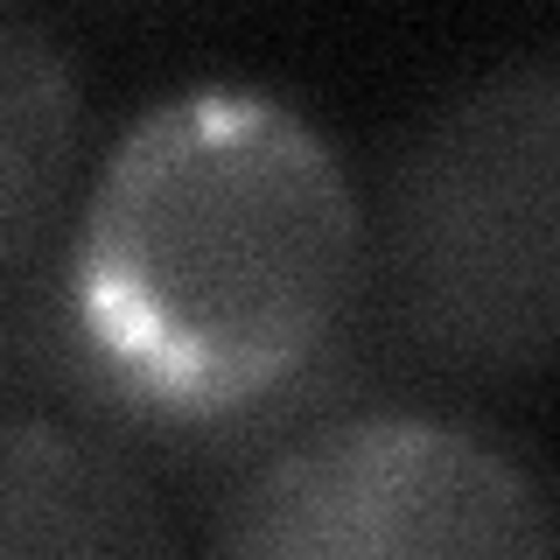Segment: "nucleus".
I'll return each mask as SVG.
<instances>
[{"mask_svg": "<svg viewBox=\"0 0 560 560\" xmlns=\"http://www.w3.org/2000/svg\"><path fill=\"white\" fill-rule=\"evenodd\" d=\"M372 288L434 372H560V57L498 63L407 127L372 210Z\"/></svg>", "mask_w": 560, "mask_h": 560, "instance_id": "2", "label": "nucleus"}, {"mask_svg": "<svg viewBox=\"0 0 560 560\" xmlns=\"http://www.w3.org/2000/svg\"><path fill=\"white\" fill-rule=\"evenodd\" d=\"M78 78L63 43L22 0L0 14V267L22 294L49 224H57L70 162H78Z\"/></svg>", "mask_w": 560, "mask_h": 560, "instance_id": "5", "label": "nucleus"}, {"mask_svg": "<svg viewBox=\"0 0 560 560\" xmlns=\"http://www.w3.org/2000/svg\"><path fill=\"white\" fill-rule=\"evenodd\" d=\"M372 288V218L267 92H183L113 148L63 259L70 372L154 428H218L323 372Z\"/></svg>", "mask_w": 560, "mask_h": 560, "instance_id": "1", "label": "nucleus"}, {"mask_svg": "<svg viewBox=\"0 0 560 560\" xmlns=\"http://www.w3.org/2000/svg\"><path fill=\"white\" fill-rule=\"evenodd\" d=\"M218 553H560V498L512 448L420 413H358L288 442L224 498Z\"/></svg>", "mask_w": 560, "mask_h": 560, "instance_id": "3", "label": "nucleus"}, {"mask_svg": "<svg viewBox=\"0 0 560 560\" xmlns=\"http://www.w3.org/2000/svg\"><path fill=\"white\" fill-rule=\"evenodd\" d=\"M0 553H168V518L127 455L14 413L0 434Z\"/></svg>", "mask_w": 560, "mask_h": 560, "instance_id": "4", "label": "nucleus"}]
</instances>
